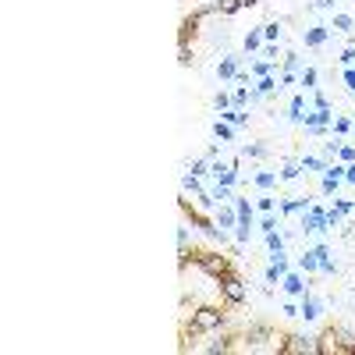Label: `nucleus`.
Segmentation results:
<instances>
[{
  "label": "nucleus",
  "mask_w": 355,
  "mask_h": 355,
  "mask_svg": "<svg viewBox=\"0 0 355 355\" xmlns=\"http://www.w3.org/2000/svg\"><path fill=\"white\" fill-rule=\"evenodd\" d=\"M316 355H341V345H338L331 327H323V334L316 338Z\"/></svg>",
  "instance_id": "obj_8"
},
{
  "label": "nucleus",
  "mask_w": 355,
  "mask_h": 355,
  "mask_svg": "<svg viewBox=\"0 0 355 355\" xmlns=\"http://www.w3.org/2000/svg\"><path fill=\"white\" fill-rule=\"evenodd\" d=\"M245 8H256V4H266V0H242Z\"/></svg>",
  "instance_id": "obj_57"
},
{
  "label": "nucleus",
  "mask_w": 355,
  "mask_h": 355,
  "mask_svg": "<svg viewBox=\"0 0 355 355\" xmlns=\"http://www.w3.org/2000/svg\"><path fill=\"white\" fill-rule=\"evenodd\" d=\"M214 4H217V15L220 18H231V15H239L245 4H242V0H214Z\"/></svg>",
  "instance_id": "obj_19"
},
{
  "label": "nucleus",
  "mask_w": 355,
  "mask_h": 355,
  "mask_svg": "<svg viewBox=\"0 0 355 355\" xmlns=\"http://www.w3.org/2000/svg\"><path fill=\"white\" fill-rule=\"evenodd\" d=\"M214 107H217V110H227V107H234V96H231V93H224V89H220V93L214 96Z\"/></svg>",
  "instance_id": "obj_40"
},
{
  "label": "nucleus",
  "mask_w": 355,
  "mask_h": 355,
  "mask_svg": "<svg viewBox=\"0 0 355 355\" xmlns=\"http://www.w3.org/2000/svg\"><path fill=\"white\" fill-rule=\"evenodd\" d=\"M217 78H224V82H234V78H239V57L224 53L220 64H217Z\"/></svg>",
  "instance_id": "obj_10"
},
{
  "label": "nucleus",
  "mask_w": 355,
  "mask_h": 355,
  "mask_svg": "<svg viewBox=\"0 0 355 355\" xmlns=\"http://www.w3.org/2000/svg\"><path fill=\"white\" fill-rule=\"evenodd\" d=\"M263 57H266V61H270V64H277V57H281L277 43H266V46H263Z\"/></svg>",
  "instance_id": "obj_46"
},
{
  "label": "nucleus",
  "mask_w": 355,
  "mask_h": 355,
  "mask_svg": "<svg viewBox=\"0 0 355 355\" xmlns=\"http://www.w3.org/2000/svg\"><path fill=\"white\" fill-rule=\"evenodd\" d=\"M284 71H295V75L302 71V57L295 53V50H291V53H284Z\"/></svg>",
  "instance_id": "obj_35"
},
{
  "label": "nucleus",
  "mask_w": 355,
  "mask_h": 355,
  "mask_svg": "<svg viewBox=\"0 0 355 355\" xmlns=\"http://www.w3.org/2000/svg\"><path fill=\"white\" fill-rule=\"evenodd\" d=\"M338 61H341L345 68H352V64H355V46H345V50H341V57H338Z\"/></svg>",
  "instance_id": "obj_49"
},
{
  "label": "nucleus",
  "mask_w": 355,
  "mask_h": 355,
  "mask_svg": "<svg viewBox=\"0 0 355 355\" xmlns=\"http://www.w3.org/2000/svg\"><path fill=\"white\" fill-rule=\"evenodd\" d=\"M242 46H245V53H256V50L263 46V25H259V28H249V36H245Z\"/></svg>",
  "instance_id": "obj_25"
},
{
  "label": "nucleus",
  "mask_w": 355,
  "mask_h": 355,
  "mask_svg": "<svg viewBox=\"0 0 355 355\" xmlns=\"http://www.w3.org/2000/svg\"><path fill=\"white\" fill-rule=\"evenodd\" d=\"M281 288H284L288 295H306V291H309V284H306V277H302L299 270H288L284 281H281Z\"/></svg>",
  "instance_id": "obj_9"
},
{
  "label": "nucleus",
  "mask_w": 355,
  "mask_h": 355,
  "mask_svg": "<svg viewBox=\"0 0 355 355\" xmlns=\"http://www.w3.org/2000/svg\"><path fill=\"white\" fill-rule=\"evenodd\" d=\"M202 18H210L202 8H196L185 21H182V33H178V43H192L196 36H199V25H202Z\"/></svg>",
  "instance_id": "obj_7"
},
{
  "label": "nucleus",
  "mask_w": 355,
  "mask_h": 355,
  "mask_svg": "<svg viewBox=\"0 0 355 355\" xmlns=\"http://www.w3.org/2000/svg\"><path fill=\"white\" fill-rule=\"evenodd\" d=\"M345 182H352V185H355V164H348V167H345Z\"/></svg>",
  "instance_id": "obj_56"
},
{
  "label": "nucleus",
  "mask_w": 355,
  "mask_h": 355,
  "mask_svg": "<svg viewBox=\"0 0 355 355\" xmlns=\"http://www.w3.org/2000/svg\"><path fill=\"white\" fill-rule=\"evenodd\" d=\"M281 28H284V21H281V18L266 21V25H263V40H266V43H277V40H281Z\"/></svg>",
  "instance_id": "obj_22"
},
{
  "label": "nucleus",
  "mask_w": 355,
  "mask_h": 355,
  "mask_svg": "<svg viewBox=\"0 0 355 355\" xmlns=\"http://www.w3.org/2000/svg\"><path fill=\"white\" fill-rule=\"evenodd\" d=\"M185 167H189L196 178H206V174H210V160H206V157H199V160H189Z\"/></svg>",
  "instance_id": "obj_31"
},
{
  "label": "nucleus",
  "mask_w": 355,
  "mask_h": 355,
  "mask_svg": "<svg viewBox=\"0 0 355 355\" xmlns=\"http://www.w3.org/2000/svg\"><path fill=\"white\" fill-rule=\"evenodd\" d=\"M338 160H341V164H355V146H341V150H338Z\"/></svg>",
  "instance_id": "obj_45"
},
{
  "label": "nucleus",
  "mask_w": 355,
  "mask_h": 355,
  "mask_svg": "<svg viewBox=\"0 0 355 355\" xmlns=\"http://www.w3.org/2000/svg\"><path fill=\"white\" fill-rule=\"evenodd\" d=\"M277 71V64H270V61H252V75L256 78H266V75H274Z\"/></svg>",
  "instance_id": "obj_34"
},
{
  "label": "nucleus",
  "mask_w": 355,
  "mask_h": 355,
  "mask_svg": "<svg viewBox=\"0 0 355 355\" xmlns=\"http://www.w3.org/2000/svg\"><path fill=\"white\" fill-rule=\"evenodd\" d=\"M182 189L192 192V196H202V182H199L196 174H185V178H182Z\"/></svg>",
  "instance_id": "obj_33"
},
{
  "label": "nucleus",
  "mask_w": 355,
  "mask_h": 355,
  "mask_svg": "<svg viewBox=\"0 0 355 355\" xmlns=\"http://www.w3.org/2000/svg\"><path fill=\"white\" fill-rule=\"evenodd\" d=\"M256 206H259L263 214H274V206H277V199H274V196H259V199H256Z\"/></svg>",
  "instance_id": "obj_42"
},
{
  "label": "nucleus",
  "mask_w": 355,
  "mask_h": 355,
  "mask_svg": "<svg viewBox=\"0 0 355 355\" xmlns=\"http://www.w3.org/2000/svg\"><path fill=\"white\" fill-rule=\"evenodd\" d=\"M234 210H239V220L252 224V202L249 199H234Z\"/></svg>",
  "instance_id": "obj_32"
},
{
  "label": "nucleus",
  "mask_w": 355,
  "mask_h": 355,
  "mask_svg": "<svg viewBox=\"0 0 355 355\" xmlns=\"http://www.w3.org/2000/svg\"><path fill=\"white\" fill-rule=\"evenodd\" d=\"M299 174H302V164H299V160H288L284 171H281V182H295Z\"/></svg>",
  "instance_id": "obj_30"
},
{
  "label": "nucleus",
  "mask_w": 355,
  "mask_h": 355,
  "mask_svg": "<svg viewBox=\"0 0 355 355\" xmlns=\"http://www.w3.org/2000/svg\"><path fill=\"white\" fill-rule=\"evenodd\" d=\"M214 135H217L220 142H231V139H234V128H231L227 121H217V125H214Z\"/></svg>",
  "instance_id": "obj_36"
},
{
  "label": "nucleus",
  "mask_w": 355,
  "mask_h": 355,
  "mask_svg": "<svg viewBox=\"0 0 355 355\" xmlns=\"http://www.w3.org/2000/svg\"><path fill=\"white\" fill-rule=\"evenodd\" d=\"M299 164H302V171H320V174H323V171H327V167H331V164H327V160H323V157H302Z\"/></svg>",
  "instance_id": "obj_28"
},
{
  "label": "nucleus",
  "mask_w": 355,
  "mask_h": 355,
  "mask_svg": "<svg viewBox=\"0 0 355 355\" xmlns=\"http://www.w3.org/2000/svg\"><path fill=\"white\" fill-rule=\"evenodd\" d=\"M345 85L355 93V68H345Z\"/></svg>",
  "instance_id": "obj_53"
},
{
  "label": "nucleus",
  "mask_w": 355,
  "mask_h": 355,
  "mask_svg": "<svg viewBox=\"0 0 355 355\" xmlns=\"http://www.w3.org/2000/svg\"><path fill=\"white\" fill-rule=\"evenodd\" d=\"M327 36H331V25H313V28H306V46L320 50L323 43H327Z\"/></svg>",
  "instance_id": "obj_12"
},
{
  "label": "nucleus",
  "mask_w": 355,
  "mask_h": 355,
  "mask_svg": "<svg viewBox=\"0 0 355 355\" xmlns=\"http://www.w3.org/2000/svg\"><path fill=\"white\" fill-rule=\"evenodd\" d=\"M178 245L189 249V227H178Z\"/></svg>",
  "instance_id": "obj_52"
},
{
  "label": "nucleus",
  "mask_w": 355,
  "mask_h": 355,
  "mask_svg": "<svg viewBox=\"0 0 355 355\" xmlns=\"http://www.w3.org/2000/svg\"><path fill=\"white\" fill-rule=\"evenodd\" d=\"M334 210H338L341 217H348V214H355V202H348V199H334Z\"/></svg>",
  "instance_id": "obj_43"
},
{
  "label": "nucleus",
  "mask_w": 355,
  "mask_h": 355,
  "mask_svg": "<svg viewBox=\"0 0 355 355\" xmlns=\"http://www.w3.org/2000/svg\"><path fill=\"white\" fill-rule=\"evenodd\" d=\"M214 199H217V202H227V199H231V189H227V185H217V189H214Z\"/></svg>",
  "instance_id": "obj_50"
},
{
  "label": "nucleus",
  "mask_w": 355,
  "mask_h": 355,
  "mask_svg": "<svg viewBox=\"0 0 355 355\" xmlns=\"http://www.w3.org/2000/svg\"><path fill=\"white\" fill-rule=\"evenodd\" d=\"M242 341L249 352H284V334L277 327H270V323H249V327L242 331Z\"/></svg>",
  "instance_id": "obj_1"
},
{
  "label": "nucleus",
  "mask_w": 355,
  "mask_h": 355,
  "mask_svg": "<svg viewBox=\"0 0 355 355\" xmlns=\"http://www.w3.org/2000/svg\"><path fill=\"white\" fill-rule=\"evenodd\" d=\"M192 263L199 266L206 277H214V281H220L227 274H239V270H234V263H231V256L214 252V249H192Z\"/></svg>",
  "instance_id": "obj_2"
},
{
  "label": "nucleus",
  "mask_w": 355,
  "mask_h": 355,
  "mask_svg": "<svg viewBox=\"0 0 355 355\" xmlns=\"http://www.w3.org/2000/svg\"><path fill=\"white\" fill-rule=\"evenodd\" d=\"M217 224L220 227H239V210H231V206L220 202V210H217Z\"/></svg>",
  "instance_id": "obj_18"
},
{
  "label": "nucleus",
  "mask_w": 355,
  "mask_h": 355,
  "mask_svg": "<svg viewBox=\"0 0 355 355\" xmlns=\"http://www.w3.org/2000/svg\"><path fill=\"white\" fill-rule=\"evenodd\" d=\"M274 185H277V174H274V171H259V174H256V189H259V192H270Z\"/></svg>",
  "instance_id": "obj_26"
},
{
  "label": "nucleus",
  "mask_w": 355,
  "mask_h": 355,
  "mask_svg": "<svg viewBox=\"0 0 355 355\" xmlns=\"http://www.w3.org/2000/svg\"><path fill=\"white\" fill-rule=\"evenodd\" d=\"M178 64H182V68H192L196 64V53H192L189 43H178Z\"/></svg>",
  "instance_id": "obj_27"
},
{
  "label": "nucleus",
  "mask_w": 355,
  "mask_h": 355,
  "mask_svg": "<svg viewBox=\"0 0 355 355\" xmlns=\"http://www.w3.org/2000/svg\"><path fill=\"white\" fill-rule=\"evenodd\" d=\"M234 341H239V334H224L220 341H214V345H206L202 352H206V355H227V352H234V348H239V345H234Z\"/></svg>",
  "instance_id": "obj_14"
},
{
  "label": "nucleus",
  "mask_w": 355,
  "mask_h": 355,
  "mask_svg": "<svg viewBox=\"0 0 355 355\" xmlns=\"http://www.w3.org/2000/svg\"><path fill=\"white\" fill-rule=\"evenodd\" d=\"M217 288H220V299H224L227 309H239V306L249 302V284H245L242 274H227V277H220Z\"/></svg>",
  "instance_id": "obj_4"
},
{
  "label": "nucleus",
  "mask_w": 355,
  "mask_h": 355,
  "mask_svg": "<svg viewBox=\"0 0 355 355\" xmlns=\"http://www.w3.org/2000/svg\"><path fill=\"white\" fill-rule=\"evenodd\" d=\"M352 299H355V291H352Z\"/></svg>",
  "instance_id": "obj_58"
},
{
  "label": "nucleus",
  "mask_w": 355,
  "mask_h": 355,
  "mask_svg": "<svg viewBox=\"0 0 355 355\" xmlns=\"http://www.w3.org/2000/svg\"><path fill=\"white\" fill-rule=\"evenodd\" d=\"M352 128H355V121H348V117H334V125H331L334 135H348Z\"/></svg>",
  "instance_id": "obj_37"
},
{
  "label": "nucleus",
  "mask_w": 355,
  "mask_h": 355,
  "mask_svg": "<svg viewBox=\"0 0 355 355\" xmlns=\"http://www.w3.org/2000/svg\"><path fill=\"white\" fill-rule=\"evenodd\" d=\"M249 234H252V224L239 220V227H234V242H239V245H245V242H249Z\"/></svg>",
  "instance_id": "obj_38"
},
{
  "label": "nucleus",
  "mask_w": 355,
  "mask_h": 355,
  "mask_svg": "<svg viewBox=\"0 0 355 355\" xmlns=\"http://www.w3.org/2000/svg\"><path fill=\"white\" fill-rule=\"evenodd\" d=\"M313 107H316V110H331V100H327V96H323L320 89H316V93H313Z\"/></svg>",
  "instance_id": "obj_48"
},
{
  "label": "nucleus",
  "mask_w": 355,
  "mask_h": 355,
  "mask_svg": "<svg viewBox=\"0 0 355 355\" xmlns=\"http://www.w3.org/2000/svg\"><path fill=\"white\" fill-rule=\"evenodd\" d=\"M281 309H284V313H288V316H302V313H299V306H295V302H284V306H281Z\"/></svg>",
  "instance_id": "obj_55"
},
{
  "label": "nucleus",
  "mask_w": 355,
  "mask_h": 355,
  "mask_svg": "<svg viewBox=\"0 0 355 355\" xmlns=\"http://www.w3.org/2000/svg\"><path fill=\"white\" fill-rule=\"evenodd\" d=\"M299 313L306 316V320H320V313H323V299H316V295H302V306H299Z\"/></svg>",
  "instance_id": "obj_11"
},
{
  "label": "nucleus",
  "mask_w": 355,
  "mask_h": 355,
  "mask_svg": "<svg viewBox=\"0 0 355 355\" xmlns=\"http://www.w3.org/2000/svg\"><path fill=\"white\" fill-rule=\"evenodd\" d=\"M313 252H316V259H331V249H327V245H316Z\"/></svg>",
  "instance_id": "obj_54"
},
{
  "label": "nucleus",
  "mask_w": 355,
  "mask_h": 355,
  "mask_svg": "<svg viewBox=\"0 0 355 355\" xmlns=\"http://www.w3.org/2000/svg\"><path fill=\"white\" fill-rule=\"evenodd\" d=\"M316 78H320L316 68H302V71H299V85L306 89V93H316Z\"/></svg>",
  "instance_id": "obj_21"
},
{
  "label": "nucleus",
  "mask_w": 355,
  "mask_h": 355,
  "mask_svg": "<svg viewBox=\"0 0 355 355\" xmlns=\"http://www.w3.org/2000/svg\"><path fill=\"white\" fill-rule=\"evenodd\" d=\"M266 153H270V150H266L263 142H249V146H242V157H245V160H266Z\"/></svg>",
  "instance_id": "obj_20"
},
{
  "label": "nucleus",
  "mask_w": 355,
  "mask_h": 355,
  "mask_svg": "<svg viewBox=\"0 0 355 355\" xmlns=\"http://www.w3.org/2000/svg\"><path fill=\"white\" fill-rule=\"evenodd\" d=\"M331 33L355 36V18H352V15H334V18H331Z\"/></svg>",
  "instance_id": "obj_16"
},
{
  "label": "nucleus",
  "mask_w": 355,
  "mask_h": 355,
  "mask_svg": "<svg viewBox=\"0 0 355 355\" xmlns=\"http://www.w3.org/2000/svg\"><path fill=\"white\" fill-rule=\"evenodd\" d=\"M291 270L288 266V259L284 256H277V259H270V266H266V284H277V281H284V274Z\"/></svg>",
  "instance_id": "obj_13"
},
{
  "label": "nucleus",
  "mask_w": 355,
  "mask_h": 355,
  "mask_svg": "<svg viewBox=\"0 0 355 355\" xmlns=\"http://www.w3.org/2000/svg\"><path fill=\"white\" fill-rule=\"evenodd\" d=\"M182 214L192 220V227H199L202 234H206V239H214L217 245H227V234H224V227L217 224V220H210V217H206V214H199L196 210V206H189L185 199H182Z\"/></svg>",
  "instance_id": "obj_5"
},
{
  "label": "nucleus",
  "mask_w": 355,
  "mask_h": 355,
  "mask_svg": "<svg viewBox=\"0 0 355 355\" xmlns=\"http://www.w3.org/2000/svg\"><path fill=\"white\" fill-rule=\"evenodd\" d=\"M220 121H227V125H245L249 114H245V107H227V110H220Z\"/></svg>",
  "instance_id": "obj_17"
},
{
  "label": "nucleus",
  "mask_w": 355,
  "mask_h": 355,
  "mask_svg": "<svg viewBox=\"0 0 355 355\" xmlns=\"http://www.w3.org/2000/svg\"><path fill=\"white\" fill-rule=\"evenodd\" d=\"M274 89H281L274 75H266V78H259V82H256V93H259V96H270V93H274Z\"/></svg>",
  "instance_id": "obj_29"
},
{
  "label": "nucleus",
  "mask_w": 355,
  "mask_h": 355,
  "mask_svg": "<svg viewBox=\"0 0 355 355\" xmlns=\"http://www.w3.org/2000/svg\"><path fill=\"white\" fill-rule=\"evenodd\" d=\"M334 4H338V0H313L309 11H334Z\"/></svg>",
  "instance_id": "obj_47"
},
{
  "label": "nucleus",
  "mask_w": 355,
  "mask_h": 355,
  "mask_svg": "<svg viewBox=\"0 0 355 355\" xmlns=\"http://www.w3.org/2000/svg\"><path fill=\"white\" fill-rule=\"evenodd\" d=\"M284 355H316V338H309V334H284Z\"/></svg>",
  "instance_id": "obj_6"
},
{
  "label": "nucleus",
  "mask_w": 355,
  "mask_h": 355,
  "mask_svg": "<svg viewBox=\"0 0 355 355\" xmlns=\"http://www.w3.org/2000/svg\"><path fill=\"white\" fill-rule=\"evenodd\" d=\"M299 270H306V274H316V270H320V259H316L313 249H306V252L299 256Z\"/></svg>",
  "instance_id": "obj_24"
},
{
  "label": "nucleus",
  "mask_w": 355,
  "mask_h": 355,
  "mask_svg": "<svg viewBox=\"0 0 355 355\" xmlns=\"http://www.w3.org/2000/svg\"><path fill=\"white\" fill-rule=\"evenodd\" d=\"M189 323L199 331V334H214V331H224L227 327V313L224 306H214V302H206V306H196Z\"/></svg>",
  "instance_id": "obj_3"
},
{
  "label": "nucleus",
  "mask_w": 355,
  "mask_h": 355,
  "mask_svg": "<svg viewBox=\"0 0 355 355\" xmlns=\"http://www.w3.org/2000/svg\"><path fill=\"white\" fill-rule=\"evenodd\" d=\"M334 189H338V178L323 174V185H320V192H323V196H334Z\"/></svg>",
  "instance_id": "obj_44"
},
{
  "label": "nucleus",
  "mask_w": 355,
  "mask_h": 355,
  "mask_svg": "<svg viewBox=\"0 0 355 355\" xmlns=\"http://www.w3.org/2000/svg\"><path fill=\"white\" fill-rule=\"evenodd\" d=\"M302 110H306V100H302V96H291V103H288V117H291L295 125H302V117H306Z\"/></svg>",
  "instance_id": "obj_23"
},
{
  "label": "nucleus",
  "mask_w": 355,
  "mask_h": 355,
  "mask_svg": "<svg viewBox=\"0 0 355 355\" xmlns=\"http://www.w3.org/2000/svg\"><path fill=\"white\" fill-rule=\"evenodd\" d=\"M309 206H313V202H309L306 196H291V199L281 202V214H284V217H291V214H306Z\"/></svg>",
  "instance_id": "obj_15"
},
{
  "label": "nucleus",
  "mask_w": 355,
  "mask_h": 355,
  "mask_svg": "<svg viewBox=\"0 0 355 355\" xmlns=\"http://www.w3.org/2000/svg\"><path fill=\"white\" fill-rule=\"evenodd\" d=\"M338 150H341V139H331V142H323V160L331 164V160L338 157Z\"/></svg>",
  "instance_id": "obj_39"
},
{
  "label": "nucleus",
  "mask_w": 355,
  "mask_h": 355,
  "mask_svg": "<svg viewBox=\"0 0 355 355\" xmlns=\"http://www.w3.org/2000/svg\"><path fill=\"white\" fill-rule=\"evenodd\" d=\"M259 231H263V234L277 231V217H274V214H263V220H259Z\"/></svg>",
  "instance_id": "obj_41"
},
{
  "label": "nucleus",
  "mask_w": 355,
  "mask_h": 355,
  "mask_svg": "<svg viewBox=\"0 0 355 355\" xmlns=\"http://www.w3.org/2000/svg\"><path fill=\"white\" fill-rule=\"evenodd\" d=\"M320 274H338V263L334 259H320Z\"/></svg>",
  "instance_id": "obj_51"
}]
</instances>
